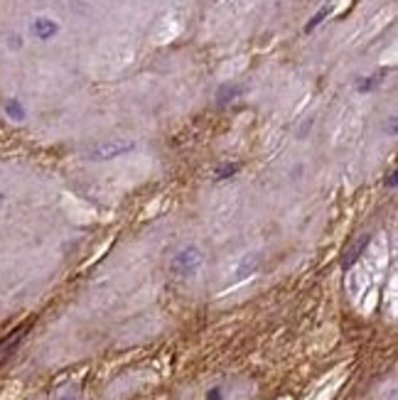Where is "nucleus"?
I'll use <instances>...</instances> for the list:
<instances>
[{
    "mask_svg": "<svg viewBox=\"0 0 398 400\" xmlns=\"http://www.w3.org/2000/svg\"><path fill=\"white\" fill-rule=\"evenodd\" d=\"M202 260H205V256H202L199 248H194V246L182 248V251L172 258V270H175L177 275H182V278H189V275H194L199 270Z\"/></svg>",
    "mask_w": 398,
    "mask_h": 400,
    "instance_id": "obj_1",
    "label": "nucleus"
},
{
    "mask_svg": "<svg viewBox=\"0 0 398 400\" xmlns=\"http://www.w3.org/2000/svg\"><path fill=\"white\" fill-rule=\"evenodd\" d=\"M6 115L8 118H12V121L20 123V121H25V108L20 106V101L12 99V101H8L6 104Z\"/></svg>",
    "mask_w": 398,
    "mask_h": 400,
    "instance_id": "obj_8",
    "label": "nucleus"
},
{
    "mask_svg": "<svg viewBox=\"0 0 398 400\" xmlns=\"http://www.w3.org/2000/svg\"><path fill=\"white\" fill-rule=\"evenodd\" d=\"M207 400H221V388L216 385V388H211L209 393H207Z\"/></svg>",
    "mask_w": 398,
    "mask_h": 400,
    "instance_id": "obj_11",
    "label": "nucleus"
},
{
    "mask_svg": "<svg viewBox=\"0 0 398 400\" xmlns=\"http://www.w3.org/2000/svg\"><path fill=\"white\" fill-rule=\"evenodd\" d=\"M3 202H6V197H3V194H0V204H3Z\"/></svg>",
    "mask_w": 398,
    "mask_h": 400,
    "instance_id": "obj_12",
    "label": "nucleus"
},
{
    "mask_svg": "<svg viewBox=\"0 0 398 400\" xmlns=\"http://www.w3.org/2000/svg\"><path fill=\"white\" fill-rule=\"evenodd\" d=\"M396 180H398V172L391 170V172H388V177H386V187H388V189H396Z\"/></svg>",
    "mask_w": 398,
    "mask_h": 400,
    "instance_id": "obj_10",
    "label": "nucleus"
},
{
    "mask_svg": "<svg viewBox=\"0 0 398 400\" xmlns=\"http://www.w3.org/2000/svg\"><path fill=\"white\" fill-rule=\"evenodd\" d=\"M238 93H241V88H238V86H234V84H231V86H227V84H224V86L219 88V93H216V104H219V106L231 104Z\"/></svg>",
    "mask_w": 398,
    "mask_h": 400,
    "instance_id": "obj_6",
    "label": "nucleus"
},
{
    "mask_svg": "<svg viewBox=\"0 0 398 400\" xmlns=\"http://www.w3.org/2000/svg\"><path fill=\"white\" fill-rule=\"evenodd\" d=\"M332 10H334V6H332V3H330V6H322V8H320V10H317V15H315V17H312V20H310V22H307V25H305V32H312V30H315V28H317V25H320V22H322V20H325V17H327V15H330V12H332Z\"/></svg>",
    "mask_w": 398,
    "mask_h": 400,
    "instance_id": "obj_9",
    "label": "nucleus"
},
{
    "mask_svg": "<svg viewBox=\"0 0 398 400\" xmlns=\"http://www.w3.org/2000/svg\"><path fill=\"white\" fill-rule=\"evenodd\" d=\"M135 148V143H128V140H116V143H101L96 148L88 150V160L94 162H106V160L121 158V155L131 153Z\"/></svg>",
    "mask_w": 398,
    "mask_h": 400,
    "instance_id": "obj_2",
    "label": "nucleus"
},
{
    "mask_svg": "<svg viewBox=\"0 0 398 400\" xmlns=\"http://www.w3.org/2000/svg\"><path fill=\"white\" fill-rule=\"evenodd\" d=\"M238 170H241V162H224V164H219V167L214 170V180L216 182L227 180V177L238 175Z\"/></svg>",
    "mask_w": 398,
    "mask_h": 400,
    "instance_id": "obj_5",
    "label": "nucleus"
},
{
    "mask_svg": "<svg viewBox=\"0 0 398 400\" xmlns=\"http://www.w3.org/2000/svg\"><path fill=\"white\" fill-rule=\"evenodd\" d=\"M57 22L55 20H47V17H37V20L32 22V32H35V37H39V39H50V37H55L57 35Z\"/></svg>",
    "mask_w": 398,
    "mask_h": 400,
    "instance_id": "obj_3",
    "label": "nucleus"
},
{
    "mask_svg": "<svg viewBox=\"0 0 398 400\" xmlns=\"http://www.w3.org/2000/svg\"><path fill=\"white\" fill-rule=\"evenodd\" d=\"M383 77H386V72H379V74H374V77H369V79H359V91L361 93H369V91H374L379 84L383 82Z\"/></svg>",
    "mask_w": 398,
    "mask_h": 400,
    "instance_id": "obj_7",
    "label": "nucleus"
},
{
    "mask_svg": "<svg viewBox=\"0 0 398 400\" xmlns=\"http://www.w3.org/2000/svg\"><path fill=\"white\" fill-rule=\"evenodd\" d=\"M369 241H371V236H361L359 241L354 243L352 248H349V253H347V258H344V268H352L357 260L361 258V253L366 251V246H369Z\"/></svg>",
    "mask_w": 398,
    "mask_h": 400,
    "instance_id": "obj_4",
    "label": "nucleus"
}]
</instances>
